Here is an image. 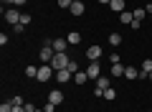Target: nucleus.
Here are the masks:
<instances>
[{"instance_id": "nucleus-8", "label": "nucleus", "mask_w": 152, "mask_h": 112, "mask_svg": "<svg viewBox=\"0 0 152 112\" xmlns=\"http://www.w3.org/2000/svg\"><path fill=\"white\" fill-rule=\"evenodd\" d=\"M58 84H66L69 79H74V71H69V69H61V71H56V76H53Z\"/></svg>"}, {"instance_id": "nucleus-6", "label": "nucleus", "mask_w": 152, "mask_h": 112, "mask_svg": "<svg viewBox=\"0 0 152 112\" xmlns=\"http://www.w3.org/2000/svg\"><path fill=\"white\" fill-rule=\"evenodd\" d=\"M84 71H86L89 79H99V76H102V66H99V61H91V64H89Z\"/></svg>"}, {"instance_id": "nucleus-20", "label": "nucleus", "mask_w": 152, "mask_h": 112, "mask_svg": "<svg viewBox=\"0 0 152 112\" xmlns=\"http://www.w3.org/2000/svg\"><path fill=\"white\" fill-rule=\"evenodd\" d=\"M109 43H112V46H119V43H122V36H119V33H109Z\"/></svg>"}, {"instance_id": "nucleus-37", "label": "nucleus", "mask_w": 152, "mask_h": 112, "mask_svg": "<svg viewBox=\"0 0 152 112\" xmlns=\"http://www.w3.org/2000/svg\"><path fill=\"white\" fill-rule=\"evenodd\" d=\"M36 112H43V110H38V107H36Z\"/></svg>"}, {"instance_id": "nucleus-18", "label": "nucleus", "mask_w": 152, "mask_h": 112, "mask_svg": "<svg viewBox=\"0 0 152 112\" xmlns=\"http://www.w3.org/2000/svg\"><path fill=\"white\" fill-rule=\"evenodd\" d=\"M119 21H122V23H124V26H129V23H132V21H134V16H132V13H129V10H124V13H119Z\"/></svg>"}, {"instance_id": "nucleus-29", "label": "nucleus", "mask_w": 152, "mask_h": 112, "mask_svg": "<svg viewBox=\"0 0 152 112\" xmlns=\"http://www.w3.org/2000/svg\"><path fill=\"white\" fill-rule=\"evenodd\" d=\"M23 107H26V112H36V105H33V102H26Z\"/></svg>"}, {"instance_id": "nucleus-4", "label": "nucleus", "mask_w": 152, "mask_h": 112, "mask_svg": "<svg viewBox=\"0 0 152 112\" xmlns=\"http://www.w3.org/2000/svg\"><path fill=\"white\" fill-rule=\"evenodd\" d=\"M109 87H112L109 84V76H99L96 79V89H94V97H104V92H107Z\"/></svg>"}, {"instance_id": "nucleus-17", "label": "nucleus", "mask_w": 152, "mask_h": 112, "mask_svg": "<svg viewBox=\"0 0 152 112\" xmlns=\"http://www.w3.org/2000/svg\"><path fill=\"white\" fill-rule=\"evenodd\" d=\"M132 16H134V21H145V18H147V10H145V8H134Z\"/></svg>"}, {"instance_id": "nucleus-2", "label": "nucleus", "mask_w": 152, "mask_h": 112, "mask_svg": "<svg viewBox=\"0 0 152 112\" xmlns=\"http://www.w3.org/2000/svg\"><path fill=\"white\" fill-rule=\"evenodd\" d=\"M53 76H56V71H53V66H51V64L38 66V76H36L38 82H48V79H53Z\"/></svg>"}, {"instance_id": "nucleus-34", "label": "nucleus", "mask_w": 152, "mask_h": 112, "mask_svg": "<svg viewBox=\"0 0 152 112\" xmlns=\"http://www.w3.org/2000/svg\"><path fill=\"white\" fill-rule=\"evenodd\" d=\"M145 10H147V16H152V3H150V5L145 8Z\"/></svg>"}, {"instance_id": "nucleus-10", "label": "nucleus", "mask_w": 152, "mask_h": 112, "mask_svg": "<svg viewBox=\"0 0 152 112\" xmlns=\"http://www.w3.org/2000/svg\"><path fill=\"white\" fill-rule=\"evenodd\" d=\"M150 71H152V59H145V61H142V66H140V79H147Z\"/></svg>"}, {"instance_id": "nucleus-36", "label": "nucleus", "mask_w": 152, "mask_h": 112, "mask_svg": "<svg viewBox=\"0 0 152 112\" xmlns=\"http://www.w3.org/2000/svg\"><path fill=\"white\" fill-rule=\"evenodd\" d=\"M147 79H150V82H152V71H150V76H147Z\"/></svg>"}, {"instance_id": "nucleus-33", "label": "nucleus", "mask_w": 152, "mask_h": 112, "mask_svg": "<svg viewBox=\"0 0 152 112\" xmlns=\"http://www.w3.org/2000/svg\"><path fill=\"white\" fill-rule=\"evenodd\" d=\"M3 3V8H8V5H13V0H0Z\"/></svg>"}, {"instance_id": "nucleus-5", "label": "nucleus", "mask_w": 152, "mask_h": 112, "mask_svg": "<svg viewBox=\"0 0 152 112\" xmlns=\"http://www.w3.org/2000/svg\"><path fill=\"white\" fill-rule=\"evenodd\" d=\"M3 16H5V21L10 23V26H18V23H20V16H23V13H18L15 8H5V13H3Z\"/></svg>"}, {"instance_id": "nucleus-23", "label": "nucleus", "mask_w": 152, "mask_h": 112, "mask_svg": "<svg viewBox=\"0 0 152 112\" xmlns=\"http://www.w3.org/2000/svg\"><path fill=\"white\" fill-rule=\"evenodd\" d=\"M26 76L36 79V76H38V69H36V66H26Z\"/></svg>"}, {"instance_id": "nucleus-26", "label": "nucleus", "mask_w": 152, "mask_h": 112, "mask_svg": "<svg viewBox=\"0 0 152 112\" xmlns=\"http://www.w3.org/2000/svg\"><path fill=\"white\" fill-rule=\"evenodd\" d=\"M56 107H58V105H53V102H48V99H46V105H43V112H53Z\"/></svg>"}, {"instance_id": "nucleus-35", "label": "nucleus", "mask_w": 152, "mask_h": 112, "mask_svg": "<svg viewBox=\"0 0 152 112\" xmlns=\"http://www.w3.org/2000/svg\"><path fill=\"white\" fill-rule=\"evenodd\" d=\"M99 3H102V5H109V3H112V0H99Z\"/></svg>"}, {"instance_id": "nucleus-3", "label": "nucleus", "mask_w": 152, "mask_h": 112, "mask_svg": "<svg viewBox=\"0 0 152 112\" xmlns=\"http://www.w3.org/2000/svg\"><path fill=\"white\" fill-rule=\"evenodd\" d=\"M69 56H66V53H56L53 56V61H51V66H53V71H61V69H66V66H69Z\"/></svg>"}, {"instance_id": "nucleus-9", "label": "nucleus", "mask_w": 152, "mask_h": 112, "mask_svg": "<svg viewBox=\"0 0 152 112\" xmlns=\"http://www.w3.org/2000/svg\"><path fill=\"white\" fill-rule=\"evenodd\" d=\"M66 38H53V41H51V46H53V51L56 53H66Z\"/></svg>"}, {"instance_id": "nucleus-27", "label": "nucleus", "mask_w": 152, "mask_h": 112, "mask_svg": "<svg viewBox=\"0 0 152 112\" xmlns=\"http://www.w3.org/2000/svg\"><path fill=\"white\" fill-rule=\"evenodd\" d=\"M119 61H122L119 53H112V56H109V64H119Z\"/></svg>"}, {"instance_id": "nucleus-13", "label": "nucleus", "mask_w": 152, "mask_h": 112, "mask_svg": "<svg viewBox=\"0 0 152 112\" xmlns=\"http://www.w3.org/2000/svg\"><path fill=\"white\" fill-rule=\"evenodd\" d=\"M66 41H69L71 46H76V43H81V33H79V31H71L69 36H66Z\"/></svg>"}, {"instance_id": "nucleus-7", "label": "nucleus", "mask_w": 152, "mask_h": 112, "mask_svg": "<svg viewBox=\"0 0 152 112\" xmlns=\"http://www.w3.org/2000/svg\"><path fill=\"white\" fill-rule=\"evenodd\" d=\"M102 53H104L102 46H89L86 48V59L89 61H99V59H102Z\"/></svg>"}, {"instance_id": "nucleus-32", "label": "nucleus", "mask_w": 152, "mask_h": 112, "mask_svg": "<svg viewBox=\"0 0 152 112\" xmlns=\"http://www.w3.org/2000/svg\"><path fill=\"white\" fill-rule=\"evenodd\" d=\"M13 112H26V107H23V105H18V107L13 105Z\"/></svg>"}, {"instance_id": "nucleus-16", "label": "nucleus", "mask_w": 152, "mask_h": 112, "mask_svg": "<svg viewBox=\"0 0 152 112\" xmlns=\"http://www.w3.org/2000/svg\"><path fill=\"white\" fill-rule=\"evenodd\" d=\"M71 16H84V3H81V0L71 5Z\"/></svg>"}, {"instance_id": "nucleus-12", "label": "nucleus", "mask_w": 152, "mask_h": 112, "mask_svg": "<svg viewBox=\"0 0 152 112\" xmlns=\"http://www.w3.org/2000/svg\"><path fill=\"white\" fill-rule=\"evenodd\" d=\"M124 79H140V69H137V66H127L124 69Z\"/></svg>"}, {"instance_id": "nucleus-19", "label": "nucleus", "mask_w": 152, "mask_h": 112, "mask_svg": "<svg viewBox=\"0 0 152 112\" xmlns=\"http://www.w3.org/2000/svg\"><path fill=\"white\" fill-rule=\"evenodd\" d=\"M86 79H89L86 71H76V74H74V82H76V84H86Z\"/></svg>"}, {"instance_id": "nucleus-30", "label": "nucleus", "mask_w": 152, "mask_h": 112, "mask_svg": "<svg viewBox=\"0 0 152 112\" xmlns=\"http://www.w3.org/2000/svg\"><path fill=\"white\" fill-rule=\"evenodd\" d=\"M23 28H26V26H23V23H18V26H13V33H23Z\"/></svg>"}, {"instance_id": "nucleus-38", "label": "nucleus", "mask_w": 152, "mask_h": 112, "mask_svg": "<svg viewBox=\"0 0 152 112\" xmlns=\"http://www.w3.org/2000/svg\"><path fill=\"white\" fill-rule=\"evenodd\" d=\"M74 3H79V0H74Z\"/></svg>"}, {"instance_id": "nucleus-15", "label": "nucleus", "mask_w": 152, "mask_h": 112, "mask_svg": "<svg viewBox=\"0 0 152 112\" xmlns=\"http://www.w3.org/2000/svg\"><path fill=\"white\" fill-rule=\"evenodd\" d=\"M124 69L127 66H122V61L119 64H112V76H124Z\"/></svg>"}, {"instance_id": "nucleus-31", "label": "nucleus", "mask_w": 152, "mask_h": 112, "mask_svg": "<svg viewBox=\"0 0 152 112\" xmlns=\"http://www.w3.org/2000/svg\"><path fill=\"white\" fill-rule=\"evenodd\" d=\"M26 3H28V0H13V5H15V8H20V5H26Z\"/></svg>"}, {"instance_id": "nucleus-25", "label": "nucleus", "mask_w": 152, "mask_h": 112, "mask_svg": "<svg viewBox=\"0 0 152 112\" xmlns=\"http://www.w3.org/2000/svg\"><path fill=\"white\" fill-rule=\"evenodd\" d=\"M0 112H13V102H10V99L3 102V105H0Z\"/></svg>"}, {"instance_id": "nucleus-11", "label": "nucleus", "mask_w": 152, "mask_h": 112, "mask_svg": "<svg viewBox=\"0 0 152 112\" xmlns=\"http://www.w3.org/2000/svg\"><path fill=\"white\" fill-rule=\"evenodd\" d=\"M48 102H53V105H61V102H64V92L61 89H53L48 94Z\"/></svg>"}, {"instance_id": "nucleus-22", "label": "nucleus", "mask_w": 152, "mask_h": 112, "mask_svg": "<svg viewBox=\"0 0 152 112\" xmlns=\"http://www.w3.org/2000/svg\"><path fill=\"white\" fill-rule=\"evenodd\" d=\"M66 69H69V71H74V74H76V71H81V69H79V61H76V59H71Z\"/></svg>"}, {"instance_id": "nucleus-14", "label": "nucleus", "mask_w": 152, "mask_h": 112, "mask_svg": "<svg viewBox=\"0 0 152 112\" xmlns=\"http://www.w3.org/2000/svg\"><path fill=\"white\" fill-rule=\"evenodd\" d=\"M109 8H112L114 13H124V0H112V3H109Z\"/></svg>"}, {"instance_id": "nucleus-1", "label": "nucleus", "mask_w": 152, "mask_h": 112, "mask_svg": "<svg viewBox=\"0 0 152 112\" xmlns=\"http://www.w3.org/2000/svg\"><path fill=\"white\" fill-rule=\"evenodd\" d=\"M53 56H56L53 46H51V41H46V46L41 48V53H38V59L43 61V64H51V61H53Z\"/></svg>"}, {"instance_id": "nucleus-21", "label": "nucleus", "mask_w": 152, "mask_h": 112, "mask_svg": "<svg viewBox=\"0 0 152 112\" xmlns=\"http://www.w3.org/2000/svg\"><path fill=\"white\" fill-rule=\"evenodd\" d=\"M104 99H107V102H112V99H117V89H112V87H109V89L104 92Z\"/></svg>"}, {"instance_id": "nucleus-28", "label": "nucleus", "mask_w": 152, "mask_h": 112, "mask_svg": "<svg viewBox=\"0 0 152 112\" xmlns=\"http://www.w3.org/2000/svg\"><path fill=\"white\" fill-rule=\"evenodd\" d=\"M10 102H13L15 107H18V105H26V102H23V97H10Z\"/></svg>"}, {"instance_id": "nucleus-24", "label": "nucleus", "mask_w": 152, "mask_h": 112, "mask_svg": "<svg viewBox=\"0 0 152 112\" xmlns=\"http://www.w3.org/2000/svg\"><path fill=\"white\" fill-rule=\"evenodd\" d=\"M71 5H74V0H58V8L64 10H71Z\"/></svg>"}]
</instances>
